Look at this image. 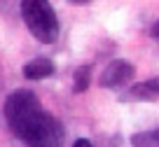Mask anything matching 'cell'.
Segmentation results:
<instances>
[{
    "instance_id": "cell-5",
    "label": "cell",
    "mask_w": 159,
    "mask_h": 147,
    "mask_svg": "<svg viewBox=\"0 0 159 147\" xmlns=\"http://www.w3.org/2000/svg\"><path fill=\"white\" fill-rule=\"evenodd\" d=\"M24 77L26 79H33V82H40V79H47L54 75V63L45 56H40V59H33L24 65Z\"/></svg>"
},
{
    "instance_id": "cell-6",
    "label": "cell",
    "mask_w": 159,
    "mask_h": 147,
    "mask_svg": "<svg viewBox=\"0 0 159 147\" xmlns=\"http://www.w3.org/2000/svg\"><path fill=\"white\" fill-rule=\"evenodd\" d=\"M131 147H159V128L134 133L131 136Z\"/></svg>"
},
{
    "instance_id": "cell-3",
    "label": "cell",
    "mask_w": 159,
    "mask_h": 147,
    "mask_svg": "<svg viewBox=\"0 0 159 147\" xmlns=\"http://www.w3.org/2000/svg\"><path fill=\"white\" fill-rule=\"evenodd\" d=\"M136 75V68L129 63V61H112L110 65H105V70L101 73L98 77V84L103 89H117V87H124L131 77Z\"/></svg>"
},
{
    "instance_id": "cell-8",
    "label": "cell",
    "mask_w": 159,
    "mask_h": 147,
    "mask_svg": "<svg viewBox=\"0 0 159 147\" xmlns=\"http://www.w3.org/2000/svg\"><path fill=\"white\" fill-rule=\"evenodd\" d=\"M73 147H94V145H91V140H87V138H80V140L73 142Z\"/></svg>"
},
{
    "instance_id": "cell-9",
    "label": "cell",
    "mask_w": 159,
    "mask_h": 147,
    "mask_svg": "<svg viewBox=\"0 0 159 147\" xmlns=\"http://www.w3.org/2000/svg\"><path fill=\"white\" fill-rule=\"evenodd\" d=\"M152 38H154V40L159 42V21H157V24L152 26Z\"/></svg>"
},
{
    "instance_id": "cell-2",
    "label": "cell",
    "mask_w": 159,
    "mask_h": 147,
    "mask_svg": "<svg viewBox=\"0 0 159 147\" xmlns=\"http://www.w3.org/2000/svg\"><path fill=\"white\" fill-rule=\"evenodd\" d=\"M21 19L38 42L54 44L59 38V19L49 0H21Z\"/></svg>"
},
{
    "instance_id": "cell-10",
    "label": "cell",
    "mask_w": 159,
    "mask_h": 147,
    "mask_svg": "<svg viewBox=\"0 0 159 147\" xmlns=\"http://www.w3.org/2000/svg\"><path fill=\"white\" fill-rule=\"evenodd\" d=\"M68 2H73V5H89L91 0H68Z\"/></svg>"
},
{
    "instance_id": "cell-7",
    "label": "cell",
    "mask_w": 159,
    "mask_h": 147,
    "mask_svg": "<svg viewBox=\"0 0 159 147\" xmlns=\"http://www.w3.org/2000/svg\"><path fill=\"white\" fill-rule=\"evenodd\" d=\"M89 79H91V65H82V68H77V73H75L73 91H75V93L87 91V89H89Z\"/></svg>"
},
{
    "instance_id": "cell-4",
    "label": "cell",
    "mask_w": 159,
    "mask_h": 147,
    "mask_svg": "<svg viewBox=\"0 0 159 147\" xmlns=\"http://www.w3.org/2000/svg\"><path fill=\"white\" fill-rule=\"evenodd\" d=\"M159 98V77L145 79V82H138L134 87H129L124 93H119V100L122 103H136V100H157Z\"/></svg>"
},
{
    "instance_id": "cell-1",
    "label": "cell",
    "mask_w": 159,
    "mask_h": 147,
    "mask_svg": "<svg viewBox=\"0 0 159 147\" xmlns=\"http://www.w3.org/2000/svg\"><path fill=\"white\" fill-rule=\"evenodd\" d=\"M5 122L10 131L28 147H63L66 131L54 114L45 112L40 98L28 89H16L5 100Z\"/></svg>"
}]
</instances>
